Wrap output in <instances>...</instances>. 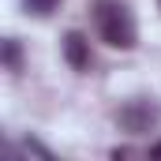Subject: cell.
I'll return each mask as SVG.
<instances>
[{
    "label": "cell",
    "mask_w": 161,
    "mask_h": 161,
    "mask_svg": "<svg viewBox=\"0 0 161 161\" xmlns=\"http://www.w3.org/2000/svg\"><path fill=\"white\" fill-rule=\"evenodd\" d=\"M94 26H97V34H101L105 45L135 49L139 30H135V19H131L127 4H120V0H94Z\"/></svg>",
    "instance_id": "1"
},
{
    "label": "cell",
    "mask_w": 161,
    "mask_h": 161,
    "mask_svg": "<svg viewBox=\"0 0 161 161\" xmlns=\"http://www.w3.org/2000/svg\"><path fill=\"white\" fill-rule=\"evenodd\" d=\"M161 120V109L154 101H146V97H135V101H127L120 105V113H116V124H120V131L127 135H146V131H154Z\"/></svg>",
    "instance_id": "2"
},
{
    "label": "cell",
    "mask_w": 161,
    "mask_h": 161,
    "mask_svg": "<svg viewBox=\"0 0 161 161\" xmlns=\"http://www.w3.org/2000/svg\"><path fill=\"white\" fill-rule=\"evenodd\" d=\"M64 60H68L75 71H90L94 56H90V41H86V34H79V30H68V34H64Z\"/></svg>",
    "instance_id": "3"
},
{
    "label": "cell",
    "mask_w": 161,
    "mask_h": 161,
    "mask_svg": "<svg viewBox=\"0 0 161 161\" xmlns=\"http://www.w3.org/2000/svg\"><path fill=\"white\" fill-rule=\"evenodd\" d=\"M4 68H8L11 75H19V71H23V45H19L15 38L4 41Z\"/></svg>",
    "instance_id": "4"
},
{
    "label": "cell",
    "mask_w": 161,
    "mask_h": 161,
    "mask_svg": "<svg viewBox=\"0 0 161 161\" xmlns=\"http://www.w3.org/2000/svg\"><path fill=\"white\" fill-rule=\"evenodd\" d=\"M23 8H26L30 15H53V11L60 8V0H23Z\"/></svg>",
    "instance_id": "5"
},
{
    "label": "cell",
    "mask_w": 161,
    "mask_h": 161,
    "mask_svg": "<svg viewBox=\"0 0 161 161\" xmlns=\"http://www.w3.org/2000/svg\"><path fill=\"white\" fill-rule=\"evenodd\" d=\"M23 150H26V154H41V158H53V154H49V146H41L38 139H26V142H23Z\"/></svg>",
    "instance_id": "6"
},
{
    "label": "cell",
    "mask_w": 161,
    "mask_h": 161,
    "mask_svg": "<svg viewBox=\"0 0 161 161\" xmlns=\"http://www.w3.org/2000/svg\"><path fill=\"white\" fill-rule=\"evenodd\" d=\"M150 158H161V142H158V146H154V150H150Z\"/></svg>",
    "instance_id": "7"
}]
</instances>
